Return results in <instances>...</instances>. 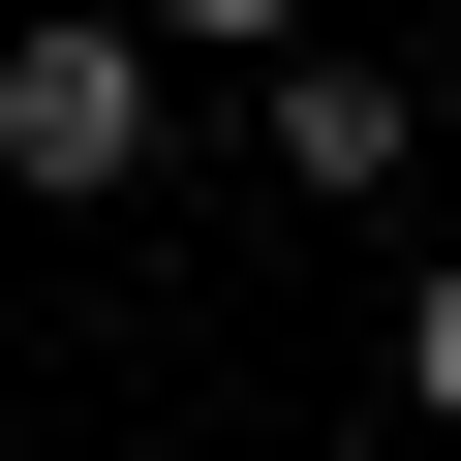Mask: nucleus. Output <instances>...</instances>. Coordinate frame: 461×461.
<instances>
[{
    "label": "nucleus",
    "instance_id": "1",
    "mask_svg": "<svg viewBox=\"0 0 461 461\" xmlns=\"http://www.w3.org/2000/svg\"><path fill=\"white\" fill-rule=\"evenodd\" d=\"M0 185H32V215L154 185V0H62V32H0Z\"/></svg>",
    "mask_w": 461,
    "mask_h": 461
},
{
    "label": "nucleus",
    "instance_id": "2",
    "mask_svg": "<svg viewBox=\"0 0 461 461\" xmlns=\"http://www.w3.org/2000/svg\"><path fill=\"white\" fill-rule=\"evenodd\" d=\"M277 185L369 215V185H400V62H277Z\"/></svg>",
    "mask_w": 461,
    "mask_h": 461
},
{
    "label": "nucleus",
    "instance_id": "3",
    "mask_svg": "<svg viewBox=\"0 0 461 461\" xmlns=\"http://www.w3.org/2000/svg\"><path fill=\"white\" fill-rule=\"evenodd\" d=\"M400 400H430V430H461V277H400Z\"/></svg>",
    "mask_w": 461,
    "mask_h": 461
},
{
    "label": "nucleus",
    "instance_id": "4",
    "mask_svg": "<svg viewBox=\"0 0 461 461\" xmlns=\"http://www.w3.org/2000/svg\"><path fill=\"white\" fill-rule=\"evenodd\" d=\"M154 32H308V0H154Z\"/></svg>",
    "mask_w": 461,
    "mask_h": 461
},
{
    "label": "nucleus",
    "instance_id": "5",
    "mask_svg": "<svg viewBox=\"0 0 461 461\" xmlns=\"http://www.w3.org/2000/svg\"><path fill=\"white\" fill-rule=\"evenodd\" d=\"M339 461H400V430H339Z\"/></svg>",
    "mask_w": 461,
    "mask_h": 461
}]
</instances>
